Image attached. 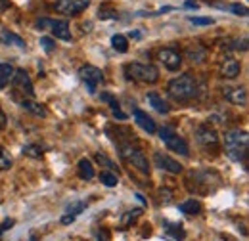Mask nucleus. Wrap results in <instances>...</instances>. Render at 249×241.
Masks as SVG:
<instances>
[{"instance_id":"23","label":"nucleus","mask_w":249,"mask_h":241,"mask_svg":"<svg viewBox=\"0 0 249 241\" xmlns=\"http://www.w3.org/2000/svg\"><path fill=\"white\" fill-rule=\"evenodd\" d=\"M178 211L184 212V214H197L201 211V203L197 199H186L184 203L178 205Z\"/></svg>"},{"instance_id":"4","label":"nucleus","mask_w":249,"mask_h":241,"mask_svg":"<svg viewBox=\"0 0 249 241\" xmlns=\"http://www.w3.org/2000/svg\"><path fill=\"white\" fill-rule=\"evenodd\" d=\"M124 75L128 81H136V83H144V85H154L159 79V71L156 65L136 63V61L124 65Z\"/></svg>"},{"instance_id":"12","label":"nucleus","mask_w":249,"mask_h":241,"mask_svg":"<svg viewBox=\"0 0 249 241\" xmlns=\"http://www.w3.org/2000/svg\"><path fill=\"white\" fill-rule=\"evenodd\" d=\"M222 96L230 102V103H234V105H248V92L246 88H240V86H228V88H224L222 90Z\"/></svg>"},{"instance_id":"39","label":"nucleus","mask_w":249,"mask_h":241,"mask_svg":"<svg viewBox=\"0 0 249 241\" xmlns=\"http://www.w3.org/2000/svg\"><path fill=\"white\" fill-rule=\"evenodd\" d=\"M71 222H75V216H71V214L62 216V224H71Z\"/></svg>"},{"instance_id":"16","label":"nucleus","mask_w":249,"mask_h":241,"mask_svg":"<svg viewBox=\"0 0 249 241\" xmlns=\"http://www.w3.org/2000/svg\"><path fill=\"white\" fill-rule=\"evenodd\" d=\"M50 29H52V34L56 36V38H60V40H71V31H69V25H67V21H52L50 19V25H48Z\"/></svg>"},{"instance_id":"17","label":"nucleus","mask_w":249,"mask_h":241,"mask_svg":"<svg viewBox=\"0 0 249 241\" xmlns=\"http://www.w3.org/2000/svg\"><path fill=\"white\" fill-rule=\"evenodd\" d=\"M186 58L192 63H201V61H205V58H207V50L203 46H199V44L186 46Z\"/></svg>"},{"instance_id":"25","label":"nucleus","mask_w":249,"mask_h":241,"mask_svg":"<svg viewBox=\"0 0 249 241\" xmlns=\"http://www.w3.org/2000/svg\"><path fill=\"white\" fill-rule=\"evenodd\" d=\"M94 159H96V163H100V165H102L104 169H107L109 172H115V171H117V165H115L111 159H107L104 153H96Z\"/></svg>"},{"instance_id":"9","label":"nucleus","mask_w":249,"mask_h":241,"mask_svg":"<svg viewBox=\"0 0 249 241\" xmlns=\"http://www.w3.org/2000/svg\"><path fill=\"white\" fill-rule=\"evenodd\" d=\"M157 58L159 61L169 69V71H178L180 65H182V56L180 52H177L175 48H161L157 52Z\"/></svg>"},{"instance_id":"8","label":"nucleus","mask_w":249,"mask_h":241,"mask_svg":"<svg viewBox=\"0 0 249 241\" xmlns=\"http://www.w3.org/2000/svg\"><path fill=\"white\" fill-rule=\"evenodd\" d=\"M54 8L63 16H77L89 8V0H56Z\"/></svg>"},{"instance_id":"40","label":"nucleus","mask_w":249,"mask_h":241,"mask_svg":"<svg viewBox=\"0 0 249 241\" xmlns=\"http://www.w3.org/2000/svg\"><path fill=\"white\" fill-rule=\"evenodd\" d=\"M6 122H8V119H6V115H4V111L0 107V128H6Z\"/></svg>"},{"instance_id":"11","label":"nucleus","mask_w":249,"mask_h":241,"mask_svg":"<svg viewBox=\"0 0 249 241\" xmlns=\"http://www.w3.org/2000/svg\"><path fill=\"white\" fill-rule=\"evenodd\" d=\"M12 83H14V86L21 92V94H27L29 98L35 96L33 83H31V79H29V75H27V71H25V69H18V71H14Z\"/></svg>"},{"instance_id":"5","label":"nucleus","mask_w":249,"mask_h":241,"mask_svg":"<svg viewBox=\"0 0 249 241\" xmlns=\"http://www.w3.org/2000/svg\"><path fill=\"white\" fill-rule=\"evenodd\" d=\"M194 136H196V142H197L203 150L217 151L218 146H220V138H218V134L209 126V124H201V126H197L196 132H194Z\"/></svg>"},{"instance_id":"35","label":"nucleus","mask_w":249,"mask_h":241,"mask_svg":"<svg viewBox=\"0 0 249 241\" xmlns=\"http://www.w3.org/2000/svg\"><path fill=\"white\" fill-rule=\"evenodd\" d=\"M102 100H104V102H107V103H109V107H111L113 111H119V103H117V100H115L113 96H109V94H102Z\"/></svg>"},{"instance_id":"32","label":"nucleus","mask_w":249,"mask_h":241,"mask_svg":"<svg viewBox=\"0 0 249 241\" xmlns=\"http://www.w3.org/2000/svg\"><path fill=\"white\" fill-rule=\"evenodd\" d=\"M40 46H42V50H44L46 54H52V52L56 50V42H54L50 36H40Z\"/></svg>"},{"instance_id":"3","label":"nucleus","mask_w":249,"mask_h":241,"mask_svg":"<svg viewBox=\"0 0 249 241\" xmlns=\"http://www.w3.org/2000/svg\"><path fill=\"white\" fill-rule=\"evenodd\" d=\"M167 92L171 94V98H175L177 102H188L192 98H196L197 94V85H196V79L192 75H182V77H177L169 83Z\"/></svg>"},{"instance_id":"1","label":"nucleus","mask_w":249,"mask_h":241,"mask_svg":"<svg viewBox=\"0 0 249 241\" xmlns=\"http://www.w3.org/2000/svg\"><path fill=\"white\" fill-rule=\"evenodd\" d=\"M119 155L132 169L140 171L142 174H150V163H148L146 155L142 153V150L136 146L134 138H128L126 142H119Z\"/></svg>"},{"instance_id":"27","label":"nucleus","mask_w":249,"mask_h":241,"mask_svg":"<svg viewBox=\"0 0 249 241\" xmlns=\"http://www.w3.org/2000/svg\"><path fill=\"white\" fill-rule=\"evenodd\" d=\"M21 153H23V155H27V157H31V159H42V150H40L38 146H35V144H27V146H23Z\"/></svg>"},{"instance_id":"22","label":"nucleus","mask_w":249,"mask_h":241,"mask_svg":"<svg viewBox=\"0 0 249 241\" xmlns=\"http://www.w3.org/2000/svg\"><path fill=\"white\" fill-rule=\"evenodd\" d=\"M12 77H14V67L10 63H0V90L10 85Z\"/></svg>"},{"instance_id":"13","label":"nucleus","mask_w":249,"mask_h":241,"mask_svg":"<svg viewBox=\"0 0 249 241\" xmlns=\"http://www.w3.org/2000/svg\"><path fill=\"white\" fill-rule=\"evenodd\" d=\"M240 71H242V65L234 58H226L220 63V73H222L224 79H236L240 75Z\"/></svg>"},{"instance_id":"18","label":"nucleus","mask_w":249,"mask_h":241,"mask_svg":"<svg viewBox=\"0 0 249 241\" xmlns=\"http://www.w3.org/2000/svg\"><path fill=\"white\" fill-rule=\"evenodd\" d=\"M19 105H21L25 111H29L31 115H35V117H46V115H48L46 107H44L42 103L33 102V100H21V102H19Z\"/></svg>"},{"instance_id":"21","label":"nucleus","mask_w":249,"mask_h":241,"mask_svg":"<svg viewBox=\"0 0 249 241\" xmlns=\"http://www.w3.org/2000/svg\"><path fill=\"white\" fill-rule=\"evenodd\" d=\"M0 40L4 44H10V46H18V48H25V40L21 36H18L16 33H10V31H2L0 33Z\"/></svg>"},{"instance_id":"34","label":"nucleus","mask_w":249,"mask_h":241,"mask_svg":"<svg viewBox=\"0 0 249 241\" xmlns=\"http://www.w3.org/2000/svg\"><path fill=\"white\" fill-rule=\"evenodd\" d=\"M228 10H232L236 16H242V17H246V16H248V8H246V6H242V4H232V6H228Z\"/></svg>"},{"instance_id":"24","label":"nucleus","mask_w":249,"mask_h":241,"mask_svg":"<svg viewBox=\"0 0 249 241\" xmlns=\"http://www.w3.org/2000/svg\"><path fill=\"white\" fill-rule=\"evenodd\" d=\"M111 46H113V50L124 54L128 50V40H126V36H123V34H113L111 36Z\"/></svg>"},{"instance_id":"41","label":"nucleus","mask_w":249,"mask_h":241,"mask_svg":"<svg viewBox=\"0 0 249 241\" xmlns=\"http://www.w3.org/2000/svg\"><path fill=\"white\" fill-rule=\"evenodd\" d=\"M98 240L107 241V240H109V234H107V232H98Z\"/></svg>"},{"instance_id":"26","label":"nucleus","mask_w":249,"mask_h":241,"mask_svg":"<svg viewBox=\"0 0 249 241\" xmlns=\"http://www.w3.org/2000/svg\"><path fill=\"white\" fill-rule=\"evenodd\" d=\"M98 17H100V19H117L119 14H117V10L111 8V6H102V8L98 10Z\"/></svg>"},{"instance_id":"2","label":"nucleus","mask_w":249,"mask_h":241,"mask_svg":"<svg viewBox=\"0 0 249 241\" xmlns=\"http://www.w3.org/2000/svg\"><path fill=\"white\" fill-rule=\"evenodd\" d=\"M249 138L244 130H230L224 134V151L232 161H246L248 159Z\"/></svg>"},{"instance_id":"31","label":"nucleus","mask_w":249,"mask_h":241,"mask_svg":"<svg viewBox=\"0 0 249 241\" xmlns=\"http://www.w3.org/2000/svg\"><path fill=\"white\" fill-rule=\"evenodd\" d=\"M138 214H140V211H128L123 214V218H121V228H128L136 218H138Z\"/></svg>"},{"instance_id":"7","label":"nucleus","mask_w":249,"mask_h":241,"mask_svg":"<svg viewBox=\"0 0 249 241\" xmlns=\"http://www.w3.org/2000/svg\"><path fill=\"white\" fill-rule=\"evenodd\" d=\"M79 77H81V81L87 85V88L90 94L96 92V86L100 85V83H104V73L98 69V67H94V65H83L81 69H79Z\"/></svg>"},{"instance_id":"10","label":"nucleus","mask_w":249,"mask_h":241,"mask_svg":"<svg viewBox=\"0 0 249 241\" xmlns=\"http://www.w3.org/2000/svg\"><path fill=\"white\" fill-rule=\"evenodd\" d=\"M154 163H156L157 169L167 171V172H171V174H180V172H182V165H180L178 161H175L173 157L165 155V153H159V151H157L156 155H154Z\"/></svg>"},{"instance_id":"29","label":"nucleus","mask_w":249,"mask_h":241,"mask_svg":"<svg viewBox=\"0 0 249 241\" xmlns=\"http://www.w3.org/2000/svg\"><path fill=\"white\" fill-rule=\"evenodd\" d=\"M12 167V155L0 146V171H8Z\"/></svg>"},{"instance_id":"36","label":"nucleus","mask_w":249,"mask_h":241,"mask_svg":"<svg viewBox=\"0 0 249 241\" xmlns=\"http://www.w3.org/2000/svg\"><path fill=\"white\" fill-rule=\"evenodd\" d=\"M232 44H234V50H242V52H246V50H248V38H246V36H244V38L234 40Z\"/></svg>"},{"instance_id":"30","label":"nucleus","mask_w":249,"mask_h":241,"mask_svg":"<svg viewBox=\"0 0 249 241\" xmlns=\"http://www.w3.org/2000/svg\"><path fill=\"white\" fill-rule=\"evenodd\" d=\"M85 209H87V203H85V201H75V203H71V205L67 207V212H65V214H71V216L77 218V214H81Z\"/></svg>"},{"instance_id":"14","label":"nucleus","mask_w":249,"mask_h":241,"mask_svg":"<svg viewBox=\"0 0 249 241\" xmlns=\"http://www.w3.org/2000/svg\"><path fill=\"white\" fill-rule=\"evenodd\" d=\"M163 232H165V238L171 241H184V238H186V234L178 222H165Z\"/></svg>"},{"instance_id":"19","label":"nucleus","mask_w":249,"mask_h":241,"mask_svg":"<svg viewBox=\"0 0 249 241\" xmlns=\"http://www.w3.org/2000/svg\"><path fill=\"white\" fill-rule=\"evenodd\" d=\"M146 100H148V103L156 109V111H159V113H169V103L159 96V94H156V92H148V96H146Z\"/></svg>"},{"instance_id":"38","label":"nucleus","mask_w":249,"mask_h":241,"mask_svg":"<svg viewBox=\"0 0 249 241\" xmlns=\"http://www.w3.org/2000/svg\"><path fill=\"white\" fill-rule=\"evenodd\" d=\"M10 8V0H0V14H4Z\"/></svg>"},{"instance_id":"6","label":"nucleus","mask_w":249,"mask_h":241,"mask_svg":"<svg viewBox=\"0 0 249 241\" xmlns=\"http://www.w3.org/2000/svg\"><path fill=\"white\" fill-rule=\"evenodd\" d=\"M159 136H161V140L165 142V146L171 151H175V153H178V155H184V157L190 155V148H188L186 140L180 138L178 134H175L171 128H161V130H159Z\"/></svg>"},{"instance_id":"33","label":"nucleus","mask_w":249,"mask_h":241,"mask_svg":"<svg viewBox=\"0 0 249 241\" xmlns=\"http://www.w3.org/2000/svg\"><path fill=\"white\" fill-rule=\"evenodd\" d=\"M190 19V23H194V25H213L215 21L211 19V17H188Z\"/></svg>"},{"instance_id":"37","label":"nucleus","mask_w":249,"mask_h":241,"mask_svg":"<svg viewBox=\"0 0 249 241\" xmlns=\"http://www.w3.org/2000/svg\"><path fill=\"white\" fill-rule=\"evenodd\" d=\"M159 197H161V201H163V203H169V201H171V197H173V193H171L169 189H159Z\"/></svg>"},{"instance_id":"28","label":"nucleus","mask_w":249,"mask_h":241,"mask_svg":"<svg viewBox=\"0 0 249 241\" xmlns=\"http://www.w3.org/2000/svg\"><path fill=\"white\" fill-rule=\"evenodd\" d=\"M100 182H102V184H106L107 188H113V186H117V174H115V172L106 171V172H102V174H100Z\"/></svg>"},{"instance_id":"20","label":"nucleus","mask_w":249,"mask_h":241,"mask_svg":"<svg viewBox=\"0 0 249 241\" xmlns=\"http://www.w3.org/2000/svg\"><path fill=\"white\" fill-rule=\"evenodd\" d=\"M77 172H79V178L83 180H92L94 178V167L89 159H81L79 165H77Z\"/></svg>"},{"instance_id":"15","label":"nucleus","mask_w":249,"mask_h":241,"mask_svg":"<svg viewBox=\"0 0 249 241\" xmlns=\"http://www.w3.org/2000/svg\"><path fill=\"white\" fill-rule=\"evenodd\" d=\"M134 122L140 126V128H144L148 134H154L157 128H156V122L154 119L148 115V113H144V111H140V109H134Z\"/></svg>"},{"instance_id":"42","label":"nucleus","mask_w":249,"mask_h":241,"mask_svg":"<svg viewBox=\"0 0 249 241\" xmlns=\"http://www.w3.org/2000/svg\"><path fill=\"white\" fill-rule=\"evenodd\" d=\"M186 8H194V10H196V8H197V4H196V2H192V0H188Z\"/></svg>"}]
</instances>
